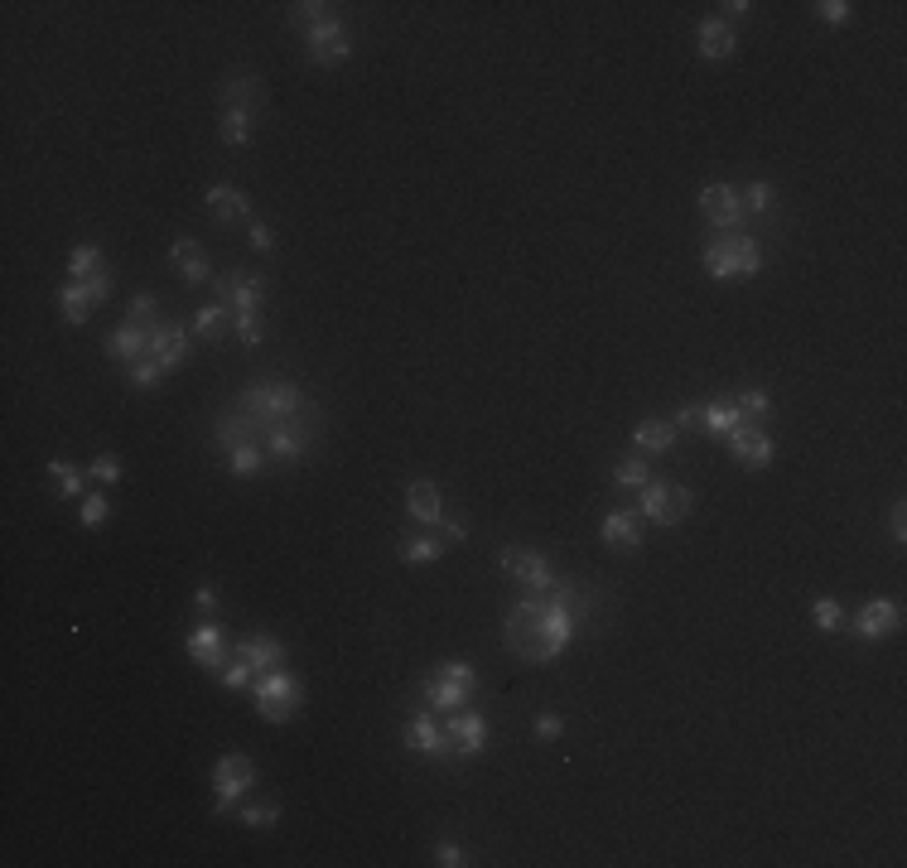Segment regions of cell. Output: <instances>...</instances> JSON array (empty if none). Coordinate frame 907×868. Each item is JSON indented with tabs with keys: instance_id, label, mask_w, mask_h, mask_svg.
Returning a JSON list of instances; mask_svg holds the SVG:
<instances>
[{
	"instance_id": "52",
	"label": "cell",
	"mask_w": 907,
	"mask_h": 868,
	"mask_svg": "<svg viewBox=\"0 0 907 868\" xmlns=\"http://www.w3.org/2000/svg\"><path fill=\"white\" fill-rule=\"evenodd\" d=\"M251 246H256V251H275V232L261 222V217H251Z\"/></svg>"
},
{
	"instance_id": "1",
	"label": "cell",
	"mask_w": 907,
	"mask_h": 868,
	"mask_svg": "<svg viewBox=\"0 0 907 868\" xmlns=\"http://www.w3.org/2000/svg\"><path fill=\"white\" fill-rule=\"evenodd\" d=\"M579 618H584V594L579 589H550V594H526L512 613H507V623H502V642L507 651L526 661V666H546L555 661L560 651L575 642L579 632Z\"/></svg>"
},
{
	"instance_id": "14",
	"label": "cell",
	"mask_w": 907,
	"mask_h": 868,
	"mask_svg": "<svg viewBox=\"0 0 907 868\" xmlns=\"http://www.w3.org/2000/svg\"><path fill=\"white\" fill-rule=\"evenodd\" d=\"M218 299L237 314H261V299H266V275H251V271H232L218 280Z\"/></svg>"
},
{
	"instance_id": "53",
	"label": "cell",
	"mask_w": 907,
	"mask_h": 868,
	"mask_svg": "<svg viewBox=\"0 0 907 868\" xmlns=\"http://www.w3.org/2000/svg\"><path fill=\"white\" fill-rule=\"evenodd\" d=\"M888 531H893V541H898V545L907 541V507H903V502H893V516H888Z\"/></svg>"
},
{
	"instance_id": "32",
	"label": "cell",
	"mask_w": 907,
	"mask_h": 868,
	"mask_svg": "<svg viewBox=\"0 0 907 868\" xmlns=\"http://www.w3.org/2000/svg\"><path fill=\"white\" fill-rule=\"evenodd\" d=\"M444 536H406L401 541V565H440Z\"/></svg>"
},
{
	"instance_id": "39",
	"label": "cell",
	"mask_w": 907,
	"mask_h": 868,
	"mask_svg": "<svg viewBox=\"0 0 907 868\" xmlns=\"http://www.w3.org/2000/svg\"><path fill=\"white\" fill-rule=\"evenodd\" d=\"M232 333H237L242 348H261V343H266V319H261V314H237V319H232Z\"/></svg>"
},
{
	"instance_id": "9",
	"label": "cell",
	"mask_w": 907,
	"mask_h": 868,
	"mask_svg": "<svg viewBox=\"0 0 907 868\" xmlns=\"http://www.w3.org/2000/svg\"><path fill=\"white\" fill-rule=\"evenodd\" d=\"M304 49H309V63H319V68H338V63H348V58H353V39H348L343 20L329 15V20H319V25L304 29Z\"/></svg>"
},
{
	"instance_id": "50",
	"label": "cell",
	"mask_w": 907,
	"mask_h": 868,
	"mask_svg": "<svg viewBox=\"0 0 907 868\" xmlns=\"http://www.w3.org/2000/svg\"><path fill=\"white\" fill-rule=\"evenodd\" d=\"M87 290H92V299H97V304H102V299H107L111 290H116V280H111V271H107V266H102L97 275H87Z\"/></svg>"
},
{
	"instance_id": "40",
	"label": "cell",
	"mask_w": 907,
	"mask_h": 868,
	"mask_svg": "<svg viewBox=\"0 0 907 868\" xmlns=\"http://www.w3.org/2000/svg\"><path fill=\"white\" fill-rule=\"evenodd\" d=\"M102 271V251L97 246H78L73 256H68V280H87V275Z\"/></svg>"
},
{
	"instance_id": "6",
	"label": "cell",
	"mask_w": 907,
	"mask_h": 868,
	"mask_svg": "<svg viewBox=\"0 0 907 868\" xmlns=\"http://www.w3.org/2000/svg\"><path fill=\"white\" fill-rule=\"evenodd\" d=\"M319 430H324L319 420H304V425L300 420H275V425H261V449L271 463H304Z\"/></svg>"
},
{
	"instance_id": "15",
	"label": "cell",
	"mask_w": 907,
	"mask_h": 868,
	"mask_svg": "<svg viewBox=\"0 0 907 868\" xmlns=\"http://www.w3.org/2000/svg\"><path fill=\"white\" fill-rule=\"evenodd\" d=\"M903 623V603L898 598H869L854 618V637L859 642H879V637H893Z\"/></svg>"
},
{
	"instance_id": "17",
	"label": "cell",
	"mask_w": 907,
	"mask_h": 868,
	"mask_svg": "<svg viewBox=\"0 0 907 868\" xmlns=\"http://www.w3.org/2000/svg\"><path fill=\"white\" fill-rule=\"evenodd\" d=\"M145 357H155L165 372H174V367L193 362V338L184 333V328H174V324H155V328H150V353H145Z\"/></svg>"
},
{
	"instance_id": "35",
	"label": "cell",
	"mask_w": 907,
	"mask_h": 868,
	"mask_svg": "<svg viewBox=\"0 0 907 868\" xmlns=\"http://www.w3.org/2000/svg\"><path fill=\"white\" fill-rule=\"evenodd\" d=\"M739 415H743V425H763L768 420V410H772V396L768 391H758V386H748V391H739Z\"/></svg>"
},
{
	"instance_id": "42",
	"label": "cell",
	"mask_w": 907,
	"mask_h": 868,
	"mask_svg": "<svg viewBox=\"0 0 907 868\" xmlns=\"http://www.w3.org/2000/svg\"><path fill=\"white\" fill-rule=\"evenodd\" d=\"M333 5H324V0H304V5H290V25H319V20H329Z\"/></svg>"
},
{
	"instance_id": "48",
	"label": "cell",
	"mask_w": 907,
	"mask_h": 868,
	"mask_svg": "<svg viewBox=\"0 0 907 868\" xmlns=\"http://www.w3.org/2000/svg\"><path fill=\"white\" fill-rule=\"evenodd\" d=\"M155 309H160V299H155V295H136V299H131V309H126V319H136V324H155Z\"/></svg>"
},
{
	"instance_id": "16",
	"label": "cell",
	"mask_w": 907,
	"mask_h": 868,
	"mask_svg": "<svg viewBox=\"0 0 907 868\" xmlns=\"http://www.w3.org/2000/svg\"><path fill=\"white\" fill-rule=\"evenodd\" d=\"M184 651L208 671V676L222 680V666H227V642H222V623H198L184 637Z\"/></svg>"
},
{
	"instance_id": "44",
	"label": "cell",
	"mask_w": 907,
	"mask_h": 868,
	"mask_svg": "<svg viewBox=\"0 0 907 868\" xmlns=\"http://www.w3.org/2000/svg\"><path fill=\"white\" fill-rule=\"evenodd\" d=\"M222 685H227V690H247V685H256V671H251L242 656H232V661L222 666Z\"/></svg>"
},
{
	"instance_id": "27",
	"label": "cell",
	"mask_w": 907,
	"mask_h": 868,
	"mask_svg": "<svg viewBox=\"0 0 907 868\" xmlns=\"http://www.w3.org/2000/svg\"><path fill=\"white\" fill-rule=\"evenodd\" d=\"M208 213L218 217L222 227L227 222H242V217H251V198L242 189H232V184H213L208 189Z\"/></svg>"
},
{
	"instance_id": "46",
	"label": "cell",
	"mask_w": 907,
	"mask_h": 868,
	"mask_svg": "<svg viewBox=\"0 0 907 868\" xmlns=\"http://www.w3.org/2000/svg\"><path fill=\"white\" fill-rule=\"evenodd\" d=\"M816 15H821L825 25H850L854 5H850V0H821V5H816Z\"/></svg>"
},
{
	"instance_id": "30",
	"label": "cell",
	"mask_w": 907,
	"mask_h": 868,
	"mask_svg": "<svg viewBox=\"0 0 907 868\" xmlns=\"http://www.w3.org/2000/svg\"><path fill=\"white\" fill-rule=\"evenodd\" d=\"M227 454V468L237 473V478H256L261 473V463H266V449H261V439H237L232 449H222Z\"/></svg>"
},
{
	"instance_id": "23",
	"label": "cell",
	"mask_w": 907,
	"mask_h": 868,
	"mask_svg": "<svg viewBox=\"0 0 907 868\" xmlns=\"http://www.w3.org/2000/svg\"><path fill=\"white\" fill-rule=\"evenodd\" d=\"M642 516L633 512V507H613V512L604 516V526H599V536H604L608 545H623V550H637L642 545V526H637Z\"/></svg>"
},
{
	"instance_id": "26",
	"label": "cell",
	"mask_w": 907,
	"mask_h": 868,
	"mask_svg": "<svg viewBox=\"0 0 907 868\" xmlns=\"http://www.w3.org/2000/svg\"><path fill=\"white\" fill-rule=\"evenodd\" d=\"M676 439H681V430L671 420H637L633 425L637 454H666V449H676Z\"/></svg>"
},
{
	"instance_id": "10",
	"label": "cell",
	"mask_w": 907,
	"mask_h": 868,
	"mask_svg": "<svg viewBox=\"0 0 907 868\" xmlns=\"http://www.w3.org/2000/svg\"><path fill=\"white\" fill-rule=\"evenodd\" d=\"M502 570L512 574L517 584H522L526 594H550L555 589V570L546 565V555L541 550H526V545H502Z\"/></svg>"
},
{
	"instance_id": "34",
	"label": "cell",
	"mask_w": 907,
	"mask_h": 868,
	"mask_svg": "<svg viewBox=\"0 0 907 868\" xmlns=\"http://www.w3.org/2000/svg\"><path fill=\"white\" fill-rule=\"evenodd\" d=\"M613 483H618V488H647V483H652V463H647V454H633V459L613 463Z\"/></svg>"
},
{
	"instance_id": "38",
	"label": "cell",
	"mask_w": 907,
	"mask_h": 868,
	"mask_svg": "<svg viewBox=\"0 0 907 868\" xmlns=\"http://www.w3.org/2000/svg\"><path fill=\"white\" fill-rule=\"evenodd\" d=\"M811 623H816V632H840V627H845L840 598H816V603H811Z\"/></svg>"
},
{
	"instance_id": "56",
	"label": "cell",
	"mask_w": 907,
	"mask_h": 868,
	"mask_svg": "<svg viewBox=\"0 0 907 868\" xmlns=\"http://www.w3.org/2000/svg\"><path fill=\"white\" fill-rule=\"evenodd\" d=\"M695 420H700V410H695V406H681L676 415H671V425H676V430H690Z\"/></svg>"
},
{
	"instance_id": "7",
	"label": "cell",
	"mask_w": 907,
	"mask_h": 868,
	"mask_svg": "<svg viewBox=\"0 0 907 868\" xmlns=\"http://www.w3.org/2000/svg\"><path fill=\"white\" fill-rule=\"evenodd\" d=\"M473 685H478V671H473L468 661H444L440 671L425 680V709H435V714H454V709L468 705Z\"/></svg>"
},
{
	"instance_id": "3",
	"label": "cell",
	"mask_w": 907,
	"mask_h": 868,
	"mask_svg": "<svg viewBox=\"0 0 907 868\" xmlns=\"http://www.w3.org/2000/svg\"><path fill=\"white\" fill-rule=\"evenodd\" d=\"M705 271L715 275V280L758 275V271H763L758 237H748V232H715V242H705Z\"/></svg>"
},
{
	"instance_id": "8",
	"label": "cell",
	"mask_w": 907,
	"mask_h": 868,
	"mask_svg": "<svg viewBox=\"0 0 907 868\" xmlns=\"http://www.w3.org/2000/svg\"><path fill=\"white\" fill-rule=\"evenodd\" d=\"M251 782H256V762H251L247 753H227V758H218V767H213V811L227 815L251 791Z\"/></svg>"
},
{
	"instance_id": "29",
	"label": "cell",
	"mask_w": 907,
	"mask_h": 868,
	"mask_svg": "<svg viewBox=\"0 0 907 868\" xmlns=\"http://www.w3.org/2000/svg\"><path fill=\"white\" fill-rule=\"evenodd\" d=\"M92 290H87V280H68L63 290H58V309H63V319L78 328V324H87V314H92Z\"/></svg>"
},
{
	"instance_id": "2",
	"label": "cell",
	"mask_w": 907,
	"mask_h": 868,
	"mask_svg": "<svg viewBox=\"0 0 907 868\" xmlns=\"http://www.w3.org/2000/svg\"><path fill=\"white\" fill-rule=\"evenodd\" d=\"M237 410L247 415L251 425L261 430V425H275V420H300V415H319V406L304 396L295 381H256L242 391V401Z\"/></svg>"
},
{
	"instance_id": "25",
	"label": "cell",
	"mask_w": 907,
	"mask_h": 868,
	"mask_svg": "<svg viewBox=\"0 0 907 868\" xmlns=\"http://www.w3.org/2000/svg\"><path fill=\"white\" fill-rule=\"evenodd\" d=\"M222 107L261 111V107H266V82L256 78V73H237V78H227V82H222Z\"/></svg>"
},
{
	"instance_id": "57",
	"label": "cell",
	"mask_w": 907,
	"mask_h": 868,
	"mask_svg": "<svg viewBox=\"0 0 907 868\" xmlns=\"http://www.w3.org/2000/svg\"><path fill=\"white\" fill-rule=\"evenodd\" d=\"M748 10H753V5H748V0H729V5H724V15H719V20H724V25H729V20H743V15H748Z\"/></svg>"
},
{
	"instance_id": "18",
	"label": "cell",
	"mask_w": 907,
	"mask_h": 868,
	"mask_svg": "<svg viewBox=\"0 0 907 868\" xmlns=\"http://www.w3.org/2000/svg\"><path fill=\"white\" fill-rule=\"evenodd\" d=\"M729 444V454L743 463V468H768L772 463V434H763V425H739V430L724 439Z\"/></svg>"
},
{
	"instance_id": "36",
	"label": "cell",
	"mask_w": 907,
	"mask_h": 868,
	"mask_svg": "<svg viewBox=\"0 0 907 868\" xmlns=\"http://www.w3.org/2000/svg\"><path fill=\"white\" fill-rule=\"evenodd\" d=\"M49 473H54L58 497H83V468H78V463L54 459V463H49Z\"/></svg>"
},
{
	"instance_id": "33",
	"label": "cell",
	"mask_w": 907,
	"mask_h": 868,
	"mask_svg": "<svg viewBox=\"0 0 907 868\" xmlns=\"http://www.w3.org/2000/svg\"><path fill=\"white\" fill-rule=\"evenodd\" d=\"M232 324V309H227V304H203V309H198V314H193V338H208V343H213V338H222V328Z\"/></svg>"
},
{
	"instance_id": "41",
	"label": "cell",
	"mask_w": 907,
	"mask_h": 868,
	"mask_svg": "<svg viewBox=\"0 0 907 868\" xmlns=\"http://www.w3.org/2000/svg\"><path fill=\"white\" fill-rule=\"evenodd\" d=\"M78 516H83L87 531H97V526H107V521H111V502L102 497V492H92V497H83V512H78Z\"/></svg>"
},
{
	"instance_id": "43",
	"label": "cell",
	"mask_w": 907,
	"mask_h": 868,
	"mask_svg": "<svg viewBox=\"0 0 907 868\" xmlns=\"http://www.w3.org/2000/svg\"><path fill=\"white\" fill-rule=\"evenodd\" d=\"M772 203H777V189L763 184V179L743 189V208H748V213H772Z\"/></svg>"
},
{
	"instance_id": "13",
	"label": "cell",
	"mask_w": 907,
	"mask_h": 868,
	"mask_svg": "<svg viewBox=\"0 0 907 868\" xmlns=\"http://www.w3.org/2000/svg\"><path fill=\"white\" fill-rule=\"evenodd\" d=\"M444 738H449L454 758H478L488 748V719L473 709H454V714H444Z\"/></svg>"
},
{
	"instance_id": "55",
	"label": "cell",
	"mask_w": 907,
	"mask_h": 868,
	"mask_svg": "<svg viewBox=\"0 0 907 868\" xmlns=\"http://www.w3.org/2000/svg\"><path fill=\"white\" fill-rule=\"evenodd\" d=\"M193 603H198L203 613H213V608H218V589H213V584H198V589H193Z\"/></svg>"
},
{
	"instance_id": "20",
	"label": "cell",
	"mask_w": 907,
	"mask_h": 868,
	"mask_svg": "<svg viewBox=\"0 0 907 868\" xmlns=\"http://www.w3.org/2000/svg\"><path fill=\"white\" fill-rule=\"evenodd\" d=\"M232 656H242L256 676H266V671H280L285 666V642H275V637H242Z\"/></svg>"
},
{
	"instance_id": "49",
	"label": "cell",
	"mask_w": 907,
	"mask_h": 868,
	"mask_svg": "<svg viewBox=\"0 0 907 868\" xmlns=\"http://www.w3.org/2000/svg\"><path fill=\"white\" fill-rule=\"evenodd\" d=\"M536 738H546V743L565 738V719H560V714H541V719H536Z\"/></svg>"
},
{
	"instance_id": "19",
	"label": "cell",
	"mask_w": 907,
	"mask_h": 868,
	"mask_svg": "<svg viewBox=\"0 0 907 868\" xmlns=\"http://www.w3.org/2000/svg\"><path fill=\"white\" fill-rule=\"evenodd\" d=\"M150 328H155V324H136V319H126V324L107 338V357H111V362H121V367L140 362V357L150 353Z\"/></svg>"
},
{
	"instance_id": "54",
	"label": "cell",
	"mask_w": 907,
	"mask_h": 868,
	"mask_svg": "<svg viewBox=\"0 0 907 868\" xmlns=\"http://www.w3.org/2000/svg\"><path fill=\"white\" fill-rule=\"evenodd\" d=\"M440 536H444V541H468V521H464V516H444Z\"/></svg>"
},
{
	"instance_id": "31",
	"label": "cell",
	"mask_w": 907,
	"mask_h": 868,
	"mask_svg": "<svg viewBox=\"0 0 907 868\" xmlns=\"http://www.w3.org/2000/svg\"><path fill=\"white\" fill-rule=\"evenodd\" d=\"M251 116H256V111H247V107H222V121H218V140H222V145L242 150V145L251 140Z\"/></svg>"
},
{
	"instance_id": "12",
	"label": "cell",
	"mask_w": 907,
	"mask_h": 868,
	"mask_svg": "<svg viewBox=\"0 0 907 868\" xmlns=\"http://www.w3.org/2000/svg\"><path fill=\"white\" fill-rule=\"evenodd\" d=\"M406 748L420 753V758H435V762H449L454 758V748H449V738H444V724L435 709H420L406 719Z\"/></svg>"
},
{
	"instance_id": "45",
	"label": "cell",
	"mask_w": 907,
	"mask_h": 868,
	"mask_svg": "<svg viewBox=\"0 0 907 868\" xmlns=\"http://www.w3.org/2000/svg\"><path fill=\"white\" fill-rule=\"evenodd\" d=\"M275 820H280V806L275 801H266V806H242V825L247 830H271Z\"/></svg>"
},
{
	"instance_id": "47",
	"label": "cell",
	"mask_w": 907,
	"mask_h": 868,
	"mask_svg": "<svg viewBox=\"0 0 907 868\" xmlns=\"http://www.w3.org/2000/svg\"><path fill=\"white\" fill-rule=\"evenodd\" d=\"M87 473H92L97 483H107V488H111V483H121V459H116V454H97Z\"/></svg>"
},
{
	"instance_id": "24",
	"label": "cell",
	"mask_w": 907,
	"mask_h": 868,
	"mask_svg": "<svg viewBox=\"0 0 907 868\" xmlns=\"http://www.w3.org/2000/svg\"><path fill=\"white\" fill-rule=\"evenodd\" d=\"M406 512L420 521V526H444V497L435 483H411L406 488Z\"/></svg>"
},
{
	"instance_id": "22",
	"label": "cell",
	"mask_w": 907,
	"mask_h": 868,
	"mask_svg": "<svg viewBox=\"0 0 907 868\" xmlns=\"http://www.w3.org/2000/svg\"><path fill=\"white\" fill-rule=\"evenodd\" d=\"M739 54V39H734V25H724V20H705L700 25V58L705 63H724V58Z\"/></svg>"
},
{
	"instance_id": "11",
	"label": "cell",
	"mask_w": 907,
	"mask_h": 868,
	"mask_svg": "<svg viewBox=\"0 0 907 868\" xmlns=\"http://www.w3.org/2000/svg\"><path fill=\"white\" fill-rule=\"evenodd\" d=\"M700 213L705 222L715 227V232H739L748 208H743V189L734 184H710V189H700Z\"/></svg>"
},
{
	"instance_id": "28",
	"label": "cell",
	"mask_w": 907,
	"mask_h": 868,
	"mask_svg": "<svg viewBox=\"0 0 907 868\" xmlns=\"http://www.w3.org/2000/svg\"><path fill=\"white\" fill-rule=\"evenodd\" d=\"M700 420H705V434L719 439V444H724V439L743 425V415H739L734 401H710V406H700Z\"/></svg>"
},
{
	"instance_id": "5",
	"label": "cell",
	"mask_w": 907,
	"mask_h": 868,
	"mask_svg": "<svg viewBox=\"0 0 907 868\" xmlns=\"http://www.w3.org/2000/svg\"><path fill=\"white\" fill-rule=\"evenodd\" d=\"M695 507V492L686 483H666V478H652L647 488H637V516H647L652 526H681Z\"/></svg>"
},
{
	"instance_id": "4",
	"label": "cell",
	"mask_w": 907,
	"mask_h": 868,
	"mask_svg": "<svg viewBox=\"0 0 907 868\" xmlns=\"http://www.w3.org/2000/svg\"><path fill=\"white\" fill-rule=\"evenodd\" d=\"M251 700H256V714L266 719V724H290L304 705V685L285 666L280 671H266V676H256L251 685Z\"/></svg>"
},
{
	"instance_id": "37",
	"label": "cell",
	"mask_w": 907,
	"mask_h": 868,
	"mask_svg": "<svg viewBox=\"0 0 907 868\" xmlns=\"http://www.w3.org/2000/svg\"><path fill=\"white\" fill-rule=\"evenodd\" d=\"M165 377H169V372L160 367V362H155V357H140V362H131V367H126V381H131L136 391H155V386H160Z\"/></svg>"
},
{
	"instance_id": "51",
	"label": "cell",
	"mask_w": 907,
	"mask_h": 868,
	"mask_svg": "<svg viewBox=\"0 0 907 868\" xmlns=\"http://www.w3.org/2000/svg\"><path fill=\"white\" fill-rule=\"evenodd\" d=\"M435 864H440V868H464L468 859H464V849H459V844H449V840H444L440 849H435Z\"/></svg>"
},
{
	"instance_id": "21",
	"label": "cell",
	"mask_w": 907,
	"mask_h": 868,
	"mask_svg": "<svg viewBox=\"0 0 907 868\" xmlns=\"http://www.w3.org/2000/svg\"><path fill=\"white\" fill-rule=\"evenodd\" d=\"M169 266L184 275V285H208L213 280V266H208V256L198 251V242H189V237H179V242L169 246Z\"/></svg>"
}]
</instances>
